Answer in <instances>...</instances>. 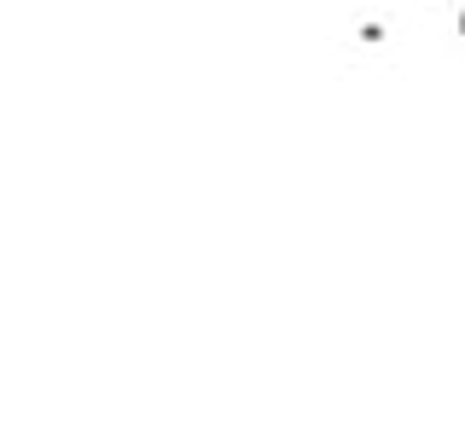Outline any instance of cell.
I'll return each mask as SVG.
<instances>
[{"instance_id":"cell-1","label":"cell","mask_w":465,"mask_h":436,"mask_svg":"<svg viewBox=\"0 0 465 436\" xmlns=\"http://www.w3.org/2000/svg\"><path fill=\"white\" fill-rule=\"evenodd\" d=\"M460 35H465V18H460Z\"/></svg>"}]
</instances>
